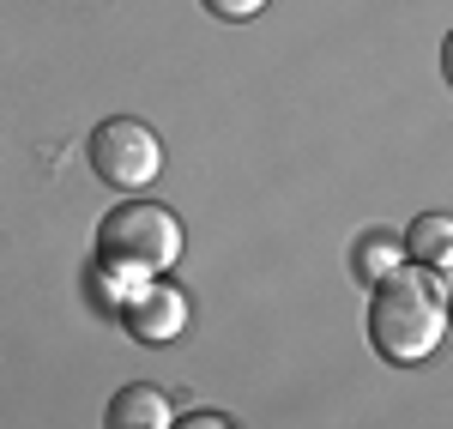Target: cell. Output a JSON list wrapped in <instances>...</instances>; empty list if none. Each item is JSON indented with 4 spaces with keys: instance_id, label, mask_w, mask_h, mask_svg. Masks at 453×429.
<instances>
[{
    "instance_id": "obj_1",
    "label": "cell",
    "mask_w": 453,
    "mask_h": 429,
    "mask_svg": "<svg viewBox=\"0 0 453 429\" xmlns=\"http://www.w3.org/2000/svg\"><path fill=\"white\" fill-rule=\"evenodd\" d=\"M369 339L387 363H423L435 357V345L448 339V296H441V279L429 266H399L393 279L369 290Z\"/></svg>"
},
{
    "instance_id": "obj_2",
    "label": "cell",
    "mask_w": 453,
    "mask_h": 429,
    "mask_svg": "<svg viewBox=\"0 0 453 429\" xmlns=\"http://www.w3.org/2000/svg\"><path fill=\"white\" fill-rule=\"evenodd\" d=\"M181 260V218L151 200H127L104 212L97 224V279L104 285H140V279H164Z\"/></svg>"
},
{
    "instance_id": "obj_3",
    "label": "cell",
    "mask_w": 453,
    "mask_h": 429,
    "mask_svg": "<svg viewBox=\"0 0 453 429\" xmlns=\"http://www.w3.org/2000/svg\"><path fill=\"white\" fill-rule=\"evenodd\" d=\"M85 157H91L97 181L121 188V194L151 188L157 170H164V145H157V134H151L145 121H134V115H109V121H97L91 140H85Z\"/></svg>"
},
{
    "instance_id": "obj_4",
    "label": "cell",
    "mask_w": 453,
    "mask_h": 429,
    "mask_svg": "<svg viewBox=\"0 0 453 429\" xmlns=\"http://www.w3.org/2000/svg\"><path fill=\"white\" fill-rule=\"evenodd\" d=\"M121 321H127V333L145 339V345H170V339H181V326H188V296L170 290V285H145V290L127 296Z\"/></svg>"
},
{
    "instance_id": "obj_5",
    "label": "cell",
    "mask_w": 453,
    "mask_h": 429,
    "mask_svg": "<svg viewBox=\"0 0 453 429\" xmlns=\"http://www.w3.org/2000/svg\"><path fill=\"white\" fill-rule=\"evenodd\" d=\"M109 429H170L175 424V405L164 387H145V381H134V387H121V394L109 399L104 411Z\"/></svg>"
},
{
    "instance_id": "obj_6",
    "label": "cell",
    "mask_w": 453,
    "mask_h": 429,
    "mask_svg": "<svg viewBox=\"0 0 453 429\" xmlns=\"http://www.w3.org/2000/svg\"><path fill=\"white\" fill-rule=\"evenodd\" d=\"M448 254H453V218L448 212L411 218V230H405V260H411V266H441Z\"/></svg>"
},
{
    "instance_id": "obj_7",
    "label": "cell",
    "mask_w": 453,
    "mask_h": 429,
    "mask_svg": "<svg viewBox=\"0 0 453 429\" xmlns=\"http://www.w3.org/2000/svg\"><path fill=\"white\" fill-rule=\"evenodd\" d=\"M405 266V242H393V236H363L357 242V279L375 290L381 279H393Z\"/></svg>"
},
{
    "instance_id": "obj_8",
    "label": "cell",
    "mask_w": 453,
    "mask_h": 429,
    "mask_svg": "<svg viewBox=\"0 0 453 429\" xmlns=\"http://www.w3.org/2000/svg\"><path fill=\"white\" fill-rule=\"evenodd\" d=\"M200 6H206L211 19H230V25H236V19H254L266 0H200Z\"/></svg>"
},
{
    "instance_id": "obj_9",
    "label": "cell",
    "mask_w": 453,
    "mask_h": 429,
    "mask_svg": "<svg viewBox=\"0 0 453 429\" xmlns=\"http://www.w3.org/2000/svg\"><path fill=\"white\" fill-rule=\"evenodd\" d=\"M170 429H236L230 418H218V411H188V418H175Z\"/></svg>"
},
{
    "instance_id": "obj_10",
    "label": "cell",
    "mask_w": 453,
    "mask_h": 429,
    "mask_svg": "<svg viewBox=\"0 0 453 429\" xmlns=\"http://www.w3.org/2000/svg\"><path fill=\"white\" fill-rule=\"evenodd\" d=\"M435 272H441V296H448V303H453V254H448V260H441V266H435Z\"/></svg>"
},
{
    "instance_id": "obj_11",
    "label": "cell",
    "mask_w": 453,
    "mask_h": 429,
    "mask_svg": "<svg viewBox=\"0 0 453 429\" xmlns=\"http://www.w3.org/2000/svg\"><path fill=\"white\" fill-rule=\"evenodd\" d=\"M441 73H448V85H453V31H448V42H441Z\"/></svg>"
}]
</instances>
